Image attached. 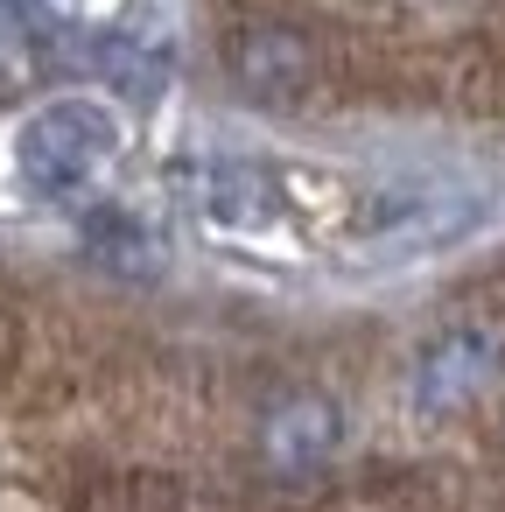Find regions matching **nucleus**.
Masks as SVG:
<instances>
[{
	"label": "nucleus",
	"mask_w": 505,
	"mask_h": 512,
	"mask_svg": "<svg viewBox=\"0 0 505 512\" xmlns=\"http://www.w3.org/2000/svg\"><path fill=\"white\" fill-rule=\"evenodd\" d=\"M491 379H498V337L477 330V323H456V330H442V337L414 358V407H421V414H456V407H470Z\"/></svg>",
	"instance_id": "f03ea898"
},
{
	"label": "nucleus",
	"mask_w": 505,
	"mask_h": 512,
	"mask_svg": "<svg viewBox=\"0 0 505 512\" xmlns=\"http://www.w3.org/2000/svg\"><path fill=\"white\" fill-rule=\"evenodd\" d=\"M29 190L43 197H78L92 190L113 162H120V120L99 106V99H57L43 106L29 127H22V148H15Z\"/></svg>",
	"instance_id": "f257e3e1"
},
{
	"label": "nucleus",
	"mask_w": 505,
	"mask_h": 512,
	"mask_svg": "<svg viewBox=\"0 0 505 512\" xmlns=\"http://www.w3.org/2000/svg\"><path fill=\"white\" fill-rule=\"evenodd\" d=\"M330 442H337V414H330L323 400H288V407L267 421V456H274L281 470H309V463H323Z\"/></svg>",
	"instance_id": "20e7f679"
},
{
	"label": "nucleus",
	"mask_w": 505,
	"mask_h": 512,
	"mask_svg": "<svg viewBox=\"0 0 505 512\" xmlns=\"http://www.w3.org/2000/svg\"><path fill=\"white\" fill-rule=\"evenodd\" d=\"M197 211H204L218 232L253 239V232H267V225L281 218V197H274V176H267V169H246V162H211V169L197 176Z\"/></svg>",
	"instance_id": "7ed1b4c3"
}]
</instances>
